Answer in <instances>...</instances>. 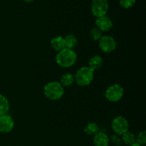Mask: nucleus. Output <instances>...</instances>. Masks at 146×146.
<instances>
[{"label":"nucleus","mask_w":146,"mask_h":146,"mask_svg":"<svg viewBox=\"0 0 146 146\" xmlns=\"http://www.w3.org/2000/svg\"><path fill=\"white\" fill-rule=\"evenodd\" d=\"M131 146H142V145H140V144L138 143L135 142H135H134L133 143H132V144H131Z\"/></svg>","instance_id":"22"},{"label":"nucleus","mask_w":146,"mask_h":146,"mask_svg":"<svg viewBox=\"0 0 146 146\" xmlns=\"http://www.w3.org/2000/svg\"><path fill=\"white\" fill-rule=\"evenodd\" d=\"M23 1L26 3H31V2H33L34 0H23Z\"/></svg>","instance_id":"23"},{"label":"nucleus","mask_w":146,"mask_h":146,"mask_svg":"<svg viewBox=\"0 0 146 146\" xmlns=\"http://www.w3.org/2000/svg\"><path fill=\"white\" fill-rule=\"evenodd\" d=\"M94 71L88 66L81 67L78 70L74 76L75 82L81 86L89 85L94 78Z\"/></svg>","instance_id":"3"},{"label":"nucleus","mask_w":146,"mask_h":146,"mask_svg":"<svg viewBox=\"0 0 146 146\" xmlns=\"http://www.w3.org/2000/svg\"><path fill=\"white\" fill-rule=\"evenodd\" d=\"M75 82V79H74V76L73 74L68 73V74H65L63 75L61 78V82L60 84L63 86L68 87L71 86Z\"/></svg>","instance_id":"15"},{"label":"nucleus","mask_w":146,"mask_h":146,"mask_svg":"<svg viewBox=\"0 0 146 146\" xmlns=\"http://www.w3.org/2000/svg\"><path fill=\"white\" fill-rule=\"evenodd\" d=\"M102 64L103 58L98 55H96L91 57L88 61V67L94 71L101 68L102 66Z\"/></svg>","instance_id":"12"},{"label":"nucleus","mask_w":146,"mask_h":146,"mask_svg":"<svg viewBox=\"0 0 146 146\" xmlns=\"http://www.w3.org/2000/svg\"><path fill=\"white\" fill-rule=\"evenodd\" d=\"M99 47L104 52L111 53L116 48V42L113 37L104 36L99 39Z\"/></svg>","instance_id":"7"},{"label":"nucleus","mask_w":146,"mask_h":146,"mask_svg":"<svg viewBox=\"0 0 146 146\" xmlns=\"http://www.w3.org/2000/svg\"><path fill=\"white\" fill-rule=\"evenodd\" d=\"M65 48L73 49L77 44V38L74 34H68L64 37Z\"/></svg>","instance_id":"14"},{"label":"nucleus","mask_w":146,"mask_h":146,"mask_svg":"<svg viewBox=\"0 0 146 146\" xmlns=\"http://www.w3.org/2000/svg\"><path fill=\"white\" fill-rule=\"evenodd\" d=\"M96 27L101 31H108L112 28L113 22L109 17L106 16L98 17L96 20Z\"/></svg>","instance_id":"9"},{"label":"nucleus","mask_w":146,"mask_h":146,"mask_svg":"<svg viewBox=\"0 0 146 146\" xmlns=\"http://www.w3.org/2000/svg\"><path fill=\"white\" fill-rule=\"evenodd\" d=\"M143 146H145V145H143Z\"/></svg>","instance_id":"24"},{"label":"nucleus","mask_w":146,"mask_h":146,"mask_svg":"<svg viewBox=\"0 0 146 146\" xmlns=\"http://www.w3.org/2000/svg\"><path fill=\"white\" fill-rule=\"evenodd\" d=\"M89 36L94 41H98L102 36V31H100L97 27H94L89 32Z\"/></svg>","instance_id":"18"},{"label":"nucleus","mask_w":146,"mask_h":146,"mask_svg":"<svg viewBox=\"0 0 146 146\" xmlns=\"http://www.w3.org/2000/svg\"><path fill=\"white\" fill-rule=\"evenodd\" d=\"M135 142L138 143L140 145H145L146 143V133L145 131H141L135 137Z\"/></svg>","instance_id":"19"},{"label":"nucleus","mask_w":146,"mask_h":146,"mask_svg":"<svg viewBox=\"0 0 146 146\" xmlns=\"http://www.w3.org/2000/svg\"><path fill=\"white\" fill-rule=\"evenodd\" d=\"M84 132L89 135H95L99 132V127L95 123H89L86 125Z\"/></svg>","instance_id":"16"},{"label":"nucleus","mask_w":146,"mask_h":146,"mask_svg":"<svg viewBox=\"0 0 146 146\" xmlns=\"http://www.w3.org/2000/svg\"><path fill=\"white\" fill-rule=\"evenodd\" d=\"M123 88L118 84H114L108 87L106 91V98L111 102H117L123 96Z\"/></svg>","instance_id":"6"},{"label":"nucleus","mask_w":146,"mask_h":146,"mask_svg":"<svg viewBox=\"0 0 146 146\" xmlns=\"http://www.w3.org/2000/svg\"><path fill=\"white\" fill-rule=\"evenodd\" d=\"M9 110V102L4 96L0 95V116L7 114Z\"/></svg>","instance_id":"13"},{"label":"nucleus","mask_w":146,"mask_h":146,"mask_svg":"<svg viewBox=\"0 0 146 146\" xmlns=\"http://www.w3.org/2000/svg\"><path fill=\"white\" fill-rule=\"evenodd\" d=\"M111 127L116 135H121L125 133L128 131L129 128V123L125 118L123 116H117L113 120Z\"/></svg>","instance_id":"5"},{"label":"nucleus","mask_w":146,"mask_h":146,"mask_svg":"<svg viewBox=\"0 0 146 146\" xmlns=\"http://www.w3.org/2000/svg\"><path fill=\"white\" fill-rule=\"evenodd\" d=\"M51 46L55 51H60L65 48L64 38L62 36L54 37L51 41Z\"/></svg>","instance_id":"11"},{"label":"nucleus","mask_w":146,"mask_h":146,"mask_svg":"<svg viewBox=\"0 0 146 146\" xmlns=\"http://www.w3.org/2000/svg\"><path fill=\"white\" fill-rule=\"evenodd\" d=\"M44 94L47 98L51 101L60 99L64 94V86L56 81H52L44 86Z\"/></svg>","instance_id":"2"},{"label":"nucleus","mask_w":146,"mask_h":146,"mask_svg":"<svg viewBox=\"0 0 146 146\" xmlns=\"http://www.w3.org/2000/svg\"><path fill=\"white\" fill-rule=\"evenodd\" d=\"M14 126V121L13 118L9 115L0 116V132L7 133L12 131Z\"/></svg>","instance_id":"8"},{"label":"nucleus","mask_w":146,"mask_h":146,"mask_svg":"<svg viewBox=\"0 0 146 146\" xmlns=\"http://www.w3.org/2000/svg\"><path fill=\"white\" fill-rule=\"evenodd\" d=\"M109 5L107 0H93L91 2V12L96 18L106 16Z\"/></svg>","instance_id":"4"},{"label":"nucleus","mask_w":146,"mask_h":146,"mask_svg":"<svg viewBox=\"0 0 146 146\" xmlns=\"http://www.w3.org/2000/svg\"><path fill=\"white\" fill-rule=\"evenodd\" d=\"M77 59L76 53L73 49L64 48L58 51L56 56V62L62 68H69L72 66Z\"/></svg>","instance_id":"1"},{"label":"nucleus","mask_w":146,"mask_h":146,"mask_svg":"<svg viewBox=\"0 0 146 146\" xmlns=\"http://www.w3.org/2000/svg\"><path fill=\"white\" fill-rule=\"evenodd\" d=\"M122 141L126 145H131L135 141V136L133 133L128 131L122 135Z\"/></svg>","instance_id":"17"},{"label":"nucleus","mask_w":146,"mask_h":146,"mask_svg":"<svg viewBox=\"0 0 146 146\" xmlns=\"http://www.w3.org/2000/svg\"><path fill=\"white\" fill-rule=\"evenodd\" d=\"M109 141L116 146H120L121 145V139L118 136V135H111L110 136Z\"/></svg>","instance_id":"21"},{"label":"nucleus","mask_w":146,"mask_h":146,"mask_svg":"<svg viewBox=\"0 0 146 146\" xmlns=\"http://www.w3.org/2000/svg\"><path fill=\"white\" fill-rule=\"evenodd\" d=\"M136 0H119V4L123 8L129 9L133 7Z\"/></svg>","instance_id":"20"},{"label":"nucleus","mask_w":146,"mask_h":146,"mask_svg":"<svg viewBox=\"0 0 146 146\" xmlns=\"http://www.w3.org/2000/svg\"><path fill=\"white\" fill-rule=\"evenodd\" d=\"M108 143L109 138L105 133L98 132L94 135V144L95 146H108Z\"/></svg>","instance_id":"10"}]
</instances>
